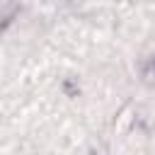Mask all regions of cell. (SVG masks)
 Masks as SVG:
<instances>
[{
	"label": "cell",
	"mask_w": 155,
	"mask_h": 155,
	"mask_svg": "<svg viewBox=\"0 0 155 155\" xmlns=\"http://www.w3.org/2000/svg\"><path fill=\"white\" fill-rule=\"evenodd\" d=\"M145 73H148V75H155V56L148 58V63H145Z\"/></svg>",
	"instance_id": "obj_1"
}]
</instances>
